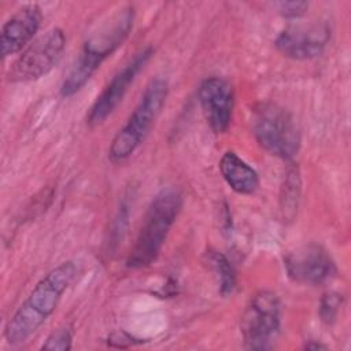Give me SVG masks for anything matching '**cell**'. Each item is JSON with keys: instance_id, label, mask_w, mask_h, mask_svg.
<instances>
[{"instance_id": "obj_8", "label": "cell", "mask_w": 351, "mask_h": 351, "mask_svg": "<svg viewBox=\"0 0 351 351\" xmlns=\"http://www.w3.org/2000/svg\"><path fill=\"white\" fill-rule=\"evenodd\" d=\"M152 55V47L140 49L121 70L112 75L88 112L86 123L89 126H97L103 123L117 110V107L123 100L129 86L133 84L140 71L147 66Z\"/></svg>"}, {"instance_id": "obj_17", "label": "cell", "mask_w": 351, "mask_h": 351, "mask_svg": "<svg viewBox=\"0 0 351 351\" xmlns=\"http://www.w3.org/2000/svg\"><path fill=\"white\" fill-rule=\"evenodd\" d=\"M341 308V295L336 292H326L319 300V318L324 324L332 325L336 322Z\"/></svg>"}, {"instance_id": "obj_2", "label": "cell", "mask_w": 351, "mask_h": 351, "mask_svg": "<svg viewBox=\"0 0 351 351\" xmlns=\"http://www.w3.org/2000/svg\"><path fill=\"white\" fill-rule=\"evenodd\" d=\"M133 23L134 8L132 5L122 7L84 43L62 82L60 95L63 97H70L84 88L101 63L125 43Z\"/></svg>"}, {"instance_id": "obj_4", "label": "cell", "mask_w": 351, "mask_h": 351, "mask_svg": "<svg viewBox=\"0 0 351 351\" xmlns=\"http://www.w3.org/2000/svg\"><path fill=\"white\" fill-rule=\"evenodd\" d=\"M169 84L162 77L152 78L125 125L112 137L108 159L114 163L128 160L144 143L166 103Z\"/></svg>"}, {"instance_id": "obj_6", "label": "cell", "mask_w": 351, "mask_h": 351, "mask_svg": "<svg viewBox=\"0 0 351 351\" xmlns=\"http://www.w3.org/2000/svg\"><path fill=\"white\" fill-rule=\"evenodd\" d=\"M281 330V302L271 291L256 292L240 318V332L247 350H270Z\"/></svg>"}, {"instance_id": "obj_7", "label": "cell", "mask_w": 351, "mask_h": 351, "mask_svg": "<svg viewBox=\"0 0 351 351\" xmlns=\"http://www.w3.org/2000/svg\"><path fill=\"white\" fill-rule=\"evenodd\" d=\"M66 49V34L60 27L47 30L26 47L7 71L12 84L30 82L47 75L62 59Z\"/></svg>"}, {"instance_id": "obj_14", "label": "cell", "mask_w": 351, "mask_h": 351, "mask_svg": "<svg viewBox=\"0 0 351 351\" xmlns=\"http://www.w3.org/2000/svg\"><path fill=\"white\" fill-rule=\"evenodd\" d=\"M300 191H302V181H300L299 170L298 169L288 170L280 192V208L284 219L287 221L295 219L298 207H299V200H300Z\"/></svg>"}, {"instance_id": "obj_12", "label": "cell", "mask_w": 351, "mask_h": 351, "mask_svg": "<svg viewBox=\"0 0 351 351\" xmlns=\"http://www.w3.org/2000/svg\"><path fill=\"white\" fill-rule=\"evenodd\" d=\"M43 22V11L37 4H26L16 10L1 26L0 52L5 59L33 43Z\"/></svg>"}, {"instance_id": "obj_10", "label": "cell", "mask_w": 351, "mask_h": 351, "mask_svg": "<svg viewBox=\"0 0 351 351\" xmlns=\"http://www.w3.org/2000/svg\"><path fill=\"white\" fill-rule=\"evenodd\" d=\"M332 27L326 21L291 25L280 32L274 45L280 53L293 60L321 56L330 43Z\"/></svg>"}, {"instance_id": "obj_15", "label": "cell", "mask_w": 351, "mask_h": 351, "mask_svg": "<svg viewBox=\"0 0 351 351\" xmlns=\"http://www.w3.org/2000/svg\"><path fill=\"white\" fill-rule=\"evenodd\" d=\"M210 262L214 267V271L218 276L219 292L222 296H229L233 293L236 288V271L229 262V259L221 252H211Z\"/></svg>"}, {"instance_id": "obj_9", "label": "cell", "mask_w": 351, "mask_h": 351, "mask_svg": "<svg viewBox=\"0 0 351 351\" xmlns=\"http://www.w3.org/2000/svg\"><path fill=\"white\" fill-rule=\"evenodd\" d=\"M284 267L292 281L303 285H324L337 274L333 258L318 243H308L288 252Z\"/></svg>"}, {"instance_id": "obj_16", "label": "cell", "mask_w": 351, "mask_h": 351, "mask_svg": "<svg viewBox=\"0 0 351 351\" xmlns=\"http://www.w3.org/2000/svg\"><path fill=\"white\" fill-rule=\"evenodd\" d=\"M74 328L70 324H64L51 332L41 346V350L49 351H69L73 347Z\"/></svg>"}, {"instance_id": "obj_5", "label": "cell", "mask_w": 351, "mask_h": 351, "mask_svg": "<svg viewBox=\"0 0 351 351\" xmlns=\"http://www.w3.org/2000/svg\"><path fill=\"white\" fill-rule=\"evenodd\" d=\"M252 133L258 144L270 155L292 160L300 148V133L293 117L284 107L263 101L254 107Z\"/></svg>"}, {"instance_id": "obj_3", "label": "cell", "mask_w": 351, "mask_h": 351, "mask_svg": "<svg viewBox=\"0 0 351 351\" xmlns=\"http://www.w3.org/2000/svg\"><path fill=\"white\" fill-rule=\"evenodd\" d=\"M184 204L178 188L160 189L151 200L136 241L128 254L126 267L137 270L149 266L159 255L167 234L174 225Z\"/></svg>"}, {"instance_id": "obj_1", "label": "cell", "mask_w": 351, "mask_h": 351, "mask_svg": "<svg viewBox=\"0 0 351 351\" xmlns=\"http://www.w3.org/2000/svg\"><path fill=\"white\" fill-rule=\"evenodd\" d=\"M75 276L77 265L73 261H64L47 271L8 318L4 326L5 341L18 346L30 339L55 313Z\"/></svg>"}, {"instance_id": "obj_11", "label": "cell", "mask_w": 351, "mask_h": 351, "mask_svg": "<svg viewBox=\"0 0 351 351\" xmlns=\"http://www.w3.org/2000/svg\"><path fill=\"white\" fill-rule=\"evenodd\" d=\"M197 96L211 130L217 134L226 133L232 123L234 107L232 85L221 77H210L202 81Z\"/></svg>"}, {"instance_id": "obj_13", "label": "cell", "mask_w": 351, "mask_h": 351, "mask_svg": "<svg viewBox=\"0 0 351 351\" xmlns=\"http://www.w3.org/2000/svg\"><path fill=\"white\" fill-rule=\"evenodd\" d=\"M219 171L230 189L239 195H252L259 188L256 170L236 152L226 151L218 163Z\"/></svg>"}, {"instance_id": "obj_19", "label": "cell", "mask_w": 351, "mask_h": 351, "mask_svg": "<svg viewBox=\"0 0 351 351\" xmlns=\"http://www.w3.org/2000/svg\"><path fill=\"white\" fill-rule=\"evenodd\" d=\"M304 348H306V350H319V348H326V346H324V344H319V343H314V341L311 340V341L306 343Z\"/></svg>"}, {"instance_id": "obj_18", "label": "cell", "mask_w": 351, "mask_h": 351, "mask_svg": "<svg viewBox=\"0 0 351 351\" xmlns=\"http://www.w3.org/2000/svg\"><path fill=\"white\" fill-rule=\"evenodd\" d=\"M276 7L281 16L287 19H296L306 14L308 10V3L306 1H280L276 3Z\"/></svg>"}]
</instances>
